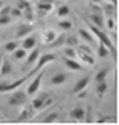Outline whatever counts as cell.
I'll use <instances>...</instances> for the list:
<instances>
[{"instance_id":"cell-1","label":"cell","mask_w":119,"mask_h":125,"mask_svg":"<svg viewBox=\"0 0 119 125\" xmlns=\"http://www.w3.org/2000/svg\"><path fill=\"white\" fill-rule=\"evenodd\" d=\"M35 74H37V72H35L32 70V71L28 72L25 76H22V78H19V79H17V81H13V82H0V93H7V92L17 90L18 88H21V86L27 82V79L29 76L35 75Z\"/></svg>"},{"instance_id":"cell-2","label":"cell","mask_w":119,"mask_h":125,"mask_svg":"<svg viewBox=\"0 0 119 125\" xmlns=\"http://www.w3.org/2000/svg\"><path fill=\"white\" fill-rule=\"evenodd\" d=\"M29 96H28L27 92H24V90H17V92H14L9 99V104L10 106H24V104H27L29 100Z\"/></svg>"},{"instance_id":"cell-3","label":"cell","mask_w":119,"mask_h":125,"mask_svg":"<svg viewBox=\"0 0 119 125\" xmlns=\"http://www.w3.org/2000/svg\"><path fill=\"white\" fill-rule=\"evenodd\" d=\"M36 75V74H35ZM43 75H44V72L40 70V71H37V75L32 79V82L28 85V88H27V93H28V96H35L36 94V92L40 89V85H42V78H43Z\"/></svg>"},{"instance_id":"cell-4","label":"cell","mask_w":119,"mask_h":125,"mask_svg":"<svg viewBox=\"0 0 119 125\" xmlns=\"http://www.w3.org/2000/svg\"><path fill=\"white\" fill-rule=\"evenodd\" d=\"M54 60H55V54H54V53L42 54V56H39V58H37V64H36V67L33 68V71H35V72L40 71L46 64H49V62L54 61Z\"/></svg>"},{"instance_id":"cell-5","label":"cell","mask_w":119,"mask_h":125,"mask_svg":"<svg viewBox=\"0 0 119 125\" xmlns=\"http://www.w3.org/2000/svg\"><path fill=\"white\" fill-rule=\"evenodd\" d=\"M50 104H53V100H51V99H47V94H43V96H40V97H35L31 103V106L35 108V110H42V108L47 107Z\"/></svg>"},{"instance_id":"cell-6","label":"cell","mask_w":119,"mask_h":125,"mask_svg":"<svg viewBox=\"0 0 119 125\" xmlns=\"http://www.w3.org/2000/svg\"><path fill=\"white\" fill-rule=\"evenodd\" d=\"M35 115V108L32 107L31 104H24V107H22L21 113H19V117H18V121L19 122H25V121H29L33 118Z\"/></svg>"},{"instance_id":"cell-7","label":"cell","mask_w":119,"mask_h":125,"mask_svg":"<svg viewBox=\"0 0 119 125\" xmlns=\"http://www.w3.org/2000/svg\"><path fill=\"white\" fill-rule=\"evenodd\" d=\"M33 29H35V27L32 25V24H21L19 27H18L17 29V39H22V38H25V36H28L31 32H33Z\"/></svg>"},{"instance_id":"cell-8","label":"cell","mask_w":119,"mask_h":125,"mask_svg":"<svg viewBox=\"0 0 119 125\" xmlns=\"http://www.w3.org/2000/svg\"><path fill=\"white\" fill-rule=\"evenodd\" d=\"M64 62L68 70L71 71H82L83 70V65L80 62L76 61V58H68V57H64Z\"/></svg>"},{"instance_id":"cell-9","label":"cell","mask_w":119,"mask_h":125,"mask_svg":"<svg viewBox=\"0 0 119 125\" xmlns=\"http://www.w3.org/2000/svg\"><path fill=\"white\" fill-rule=\"evenodd\" d=\"M89 81H90V75H86L83 76V78H80L78 82H76V85L73 86V93H79L80 90H84L86 88H87L89 85Z\"/></svg>"},{"instance_id":"cell-10","label":"cell","mask_w":119,"mask_h":125,"mask_svg":"<svg viewBox=\"0 0 119 125\" xmlns=\"http://www.w3.org/2000/svg\"><path fill=\"white\" fill-rule=\"evenodd\" d=\"M11 72H13V64H11V61H10L9 58H3L1 67H0V75L6 76V75H10Z\"/></svg>"},{"instance_id":"cell-11","label":"cell","mask_w":119,"mask_h":125,"mask_svg":"<svg viewBox=\"0 0 119 125\" xmlns=\"http://www.w3.org/2000/svg\"><path fill=\"white\" fill-rule=\"evenodd\" d=\"M76 53H78V57H80V60H82L84 64H87V65H93V64L96 62L93 54L86 53V52H82V50H79V49H76Z\"/></svg>"},{"instance_id":"cell-12","label":"cell","mask_w":119,"mask_h":125,"mask_svg":"<svg viewBox=\"0 0 119 125\" xmlns=\"http://www.w3.org/2000/svg\"><path fill=\"white\" fill-rule=\"evenodd\" d=\"M22 49L25 50H32L33 47H36V38L35 36H25L22 38Z\"/></svg>"},{"instance_id":"cell-13","label":"cell","mask_w":119,"mask_h":125,"mask_svg":"<svg viewBox=\"0 0 119 125\" xmlns=\"http://www.w3.org/2000/svg\"><path fill=\"white\" fill-rule=\"evenodd\" d=\"M69 115L73 121H84V108H82V107L72 108Z\"/></svg>"},{"instance_id":"cell-14","label":"cell","mask_w":119,"mask_h":125,"mask_svg":"<svg viewBox=\"0 0 119 125\" xmlns=\"http://www.w3.org/2000/svg\"><path fill=\"white\" fill-rule=\"evenodd\" d=\"M90 22L94 25V27L100 28V29H102L104 28V17H102L101 14H92L90 15Z\"/></svg>"},{"instance_id":"cell-15","label":"cell","mask_w":119,"mask_h":125,"mask_svg":"<svg viewBox=\"0 0 119 125\" xmlns=\"http://www.w3.org/2000/svg\"><path fill=\"white\" fill-rule=\"evenodd\" d=\"M55 36H57V32L54 29H46L43 32V43L44 45H50L55 39Z\"/></svg>"},{"instance_id":"cell-16","label":"cell","mask_w":119,"mask_h":125,"mask_svg":"<svg viewBox=\"0 0 119 125\" xmlns=\"http://www.w3.org/2000/svg\"><path fill=\"white\" fill-rule=\"evenodd\" d=\"M66 81V75L65 74H62V72H60V74H55V75L51 76V79H50V83L51 85H62V83H65Z\"/></svg>"},{"instance_id":"cell-17","label":"cell","mask_w":119,"mask_h":125,"mask_svg":"<svg viewBox=\"0 0 119 125\" xmlns=\"http://www.w3.org/2000/svg\"><path fill=\"white\" fill-rule=\"evenodd\" d=\"M39 56H40V52H39V49L37 47H33L32 49V52H31V54L29 56H27V65L29 67V65H32L33 62H36V60L39 58Z\"/></svg>"},{"instance_id":"cell-18","label":"cell","mask_w":119,"mask_h":125,"mask_svg":"<svg viewBox=\"0 0 119 125\" xmlns=\"http://www.w3.org/2000/svg\"><path fill=\"white\" fill-rule=\"evenodd\" d=\"M79 35H80V38H83V39L86 40V42H89V43H94V42H96L94 35H93L90 31H87V29L80 28V29H79Z\"/></svg>"},{"instance_id":"cell-19","label":"cell","mask_w":119,"mask_h":125,"mask_svg":"<svg viewBox=\"0 0 119 125\" xmlns=\"http://www.w3.org/2000/svg\"><path fill=\"white\" fill-rule=\"evenodd\" d=\"M64 42H65V33H57L55 39L49 45V47H61L64 46Z\"/></svg>"},{"instance_id":"cell-20","label":"cell","mask_w":119,"mask_h":125,"mask_svg":"<svg viewBox=\"0 0 119 125\" xmlns=\"http://www.w3.org/2000/svg\"><path fill=\"white\" fill-rule=\"evenodd\" d=\"M65 46H71V47H76L79 45V38L76 35H65V42H64Z\"/></svg>"},{"instance_id":"cell-21","label":"cell","mask_w":119,"mask_h":125,"mask_svg":"<svg viewBox=\"0 0 119 125\" xmlns=\"http://www.w3.org/2000/svg\"><path fill=\"white\" fill-rule=\"evenodd\" d=\"M111 68L110 67H104L102 70H100V71L96 74V76H94V79H96V82H102V81L107 79V75L110 74Z\"/></svg>"},{"instance_id":"cell-22","label":"cell","mask_w":119,"mask_h":125,"mask_svg":"<svg viewBox=\"0 0 119 125\" xmlns=\"http://www.w3.org/2000/svg\"><path fill=\"white\" fill-rule=\"evenodd\" d=\"M36 7H37V10H39V11H43V13L49 14L50 11H53L54 4H53V3H46V1H39Z\"/></svg>"},{"instance_id":"cell-23","label":"cell","mask_w":119,"mask_h":125,"mask_svg":"<svg viewBox=\"0 0 119 125\" xmlns=\"http://www.w3.org/2000/svg\"><path fill=\"white\" fill-rule=\"evenodd\" d=\"M22 15L25 17V20H27L28 22H32V21H33V18H35V13H33V10H32L31 4L22 10Z\"/></svg>"},{"instance_id":"cell-24","label":"cell","mask_w":119,"mask_h":125,"mask_svg":"<svg viewBox=\"0 0 119 125\" xmlns=\"http://www.w3.org/2000/svg\"><path fill=\"white\" fill-rule=\"evenodd\" d=\"M64 56L68 58H78V53H76V47H71V46H66L65 49L62 50Z\"/></svg>"},{"instance_id":"cell-25","label":"cell","mask_w":119,"mask_h":125,"mask_svg":"<svg viewBox=\"0 0 119 125\" xmlns=\"http://www.w3.org/2000/svg\"><path fill=\"white\" fill-rule=\"evenodd\" d=\"M97 54H98V57L105 58V57H108V54H110V49H108L104 43H100V45L97 46Z\"/></svg>"},{"instance_id":"cell-26","label":"cell","mask_w":119,"mask_h":125,"mask_svg":"<svg viewBox=\"0 0 119 125\" xmlns=\"http://www.w3.org/2000/svg\"><path fill=\"white\" fill-rule=\"evenodd\" d=\"M13 57L15 60H22V58L27 57V50L22 49V47H17V49L13 52Z\"/></svg>"},{"instance_id":"cell-27","label":"cell","mask_w":119,"mask_h":125,"mask_svg":"<svg viewBox=\"0 0 119 125\" xmlns=\"http://www.w3.org/2000/svg\"><path fill=\"white\" fill-rule=\"evenodd\" d=\"M60 120V113L58 111H53L47 114V115L43 118V122H55V121Z\"/></svg>"},{"instance_id":"cell-28","label":"cell","mask_w":119,"mask_h":125,"mask_svg":"<svg viewBox=\"0 0 119 125\" xmlns=\"http://www.w3.org/2000/svg\"><path fill=\"white\" fill-rule=\"evenodd\" d=\"M108 89V83H107L105 81H102V82H97V94L100 97H102V94L107 92Z\"/></svg>"},{"instance_id":"cell-29","label":"cell","mask_w":119,"mask_h":125,"mask_svg":"<svg viewBox=\"0 0 119 125\" xmlns=\"http://www.w3.org/2000/svg\"><path fill=\"white\" fill-rule=\"evenodd\" d=\"M17 47H18V42L17 40H10V42H7V43L4 45V50L6 52H9V53H13Z\"/></svg>"},{"instance_id":"cell-30","label":"cell","mask_w":119,"mask_h":125,"mask_svg":"<svg viewBox=\"0 0 119 125\" xmlns=\"http://www.w3.org/2000/svg\"><path fill=\"white\" fill-rule=\"evenodd\" d=\"M58 27L61 28V29L68 31V29H72V28H73V24H72V21H69V20H61V21L58 22Z\"/></svg>"},{"instance_id":"cell-31","label":"cell","mask_w":119,"mask_h":125,"mask_svg":"<svg viewBox=\"0 0 119 125\" xmlns=\"http://www.w3.org/2000/svg\"><path fill=\"white\" fill-rule=\"evenodd\" d=\"M69 13H71V9L68 7V6H61L60 9H58V11H57V15L58 17H66V15H69Z\"/></svg>"},{"instance_id":"cell-32","label":"cell","mask_w":119,"mask_h":125,"mask_svg":"<svg viewBox=\"0 0 119 125\" xmlns=\"http://www.w3.org/2000/svg\"><path fill=\"white\" fill-rule=\"evenodd\" d=\"M93 121V110L92 107L89 106L86 110H84V122H92Z\"/></svg>"},{"instance_id":"cell-33","label":"cell","mask_w":119,"mask_h":125,"mask_svg":"<svg viewBox=\"0 0 119 125\" xmlns=\"http://www.w3.org/2000/svg\"><path fill=\"white\" fill-rule=\"evenodd\" d=\"M11 21H13V17L10 14H7V15H0V25H9V24H11Z\"/></svg>"},{"instance_id":"cell-34","label":"cell","mask_w":119,"mask_h":125,"mask_svg":"<svg viewBox=\"0 0 119 125\" xmlns=\"http://www.w3.org/2000/svg\"><path fill=\"white\" fill-rule=\"evenodd\" d=\"M10 15L13 18H18V17H22V10H19L18 7H11V10H10Z\"/></svg>"},{"instance_id":"cell-35","label":"cell","mask_w":119,"mask_h":125,"mask_svg":"<svg viewBox=\"0 0 119 125\" xmlns=\"http://www.w3.org/2000/svg\"><path fill=\"white\" fill-rule=\"evenodd\" d=\"M115 7H116V6L111 4V3H105V4H104V10L107 11V14H112L114 13V15H115Z\"/></svg>"},{"instance_id":"cell-36","label":"cell","mask_w":119,"mask_h":125,"mask_svg":"<svg viewBox=\"0 0 119 125\" xmlns=\"http://www.w3.org/2000/svg\"><path fill=\"white\" fill-rule=\"evenodd\" d=\"M104 25H107V28H108L110 31H114V28H115L114 18H108V20H107V22H104Z\"/></svg>"},{"instance_id":"cell-37","label":"cell","mask_w":119,"mask_h":125,"mask_svg":"<svg viewBox=\"0 0 119 125\" xmlns=\"http://www.w3.org/2000/svg\"><path fill=\"white\" fill-rule=\"evenodd\" d=\"M10 10H11V6L7 4V6H1L0 7V15H7V14H10Z\"/></svg>"},{"instance_id":"cell-38","label":"cell","mask_w":119,"mask_h":125,"mask_svg":"<svg viewBox=\"0 0 119 125\" xmlns=\"http://www.w3.org/2000/svg\"><path fill=\"white\" fill-rule=\"evenodd\" d=\"M28 6H29V1H27V0H18V3H17V7L19 10H24Z\"/></svg>"},{"instance_id":"cell-39","label":"cell","mask_w":119,"mask_h":125,"mask_svg":"<svg viewBox=\"0 0 119 125\" xmlns=\"http://www.w3.org/2000/svg\"><path fill=\"white\" fill-rule=\"evenodd\" d=\"M114 122L115 118L114 117H100V118H97V122Z\"/></svg>"},{"instance_id":"cell-40","label":"cell","mask_w":119,"mask_h":125,"mask_svg":"<svg viewBox=\"0 0 119 125\" xmlns=\"http://www.w3.org/2000/svg\"><path fill=\"white\" fill-rule=\"evenodd\" d=\"M107 3H111V4L116 6V4H118V0H107Z\"/></svg>"},{"instance_id":"cell-41","label":"cell","mask_w":119,"mask_h":125,"mask_svg":"<svg viewBox=\"0 0 119 125\" xmlns=\"http://www.w3.org/2000/svg\"><path fill=\"white\" fill-rule=\"evenodd\" d=\"M92 3H93V4H101L102 0H92Z\"/></svg>"},{"instance_id":"cell-42","label":"cell","mask_w":119,"mask_h":125,"mask_svg":"<svg viewBox=\"0 0 119 125\" xmlns=\"http://www.w3.org/2000/svg\"><path fill=\"white\" fill-rule=\"evenodd\" d=\"M40 1H46V3H53V4H54V0H40Z\"/></svg>"},{"instance_id":"cell-43","label":"cell","mask_w":119,"mask_h":125,"mask_svg":"<svg viewBox=\"0 0 119 125\" xmlns=\"http://www.w3.org/2000/svg\"><path fill=\"white\" fill-rule=\"evenodd\" d=\"M1 61H3V56H0V67H1Z\"/></svg>"},{"instance_id":"cell-44","label":"cell","mask_w":119,"mask_h":125,"mask_svg":"<svg viewBox=\"0 0 119 125\" xmlns=\"http://www.w3.org/2000/svg\"><path fill=\"white\" fill-rule=\"evenodd\" d=\"M1 6H3V3H1V1H0V7H1Z\"/></svg>"}]
</instances>
